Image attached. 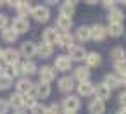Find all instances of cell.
Masks as SVG:
<instances>
[{"label": "cell", "instance_id": "4dcf8cb0", "mask_svg": "<svg viewBox=\"0 0 126 114\" xmlns=\"http://www.w3.org/2000/svg\"><path fill=\"white\" fill-rule=\"evenodd\" d=\"M110 59H112L114 62H117V61H121V59H126V50H124L121 45H116V47L110 50Z\"/></svg>", "mask_w": 126, "mask_h": 114}, {"label": "cell", "instance_id": "cb8c5ba5", "mask_svg": "<svg viewBox=\"0 0 126 114\" xmlns=\"http://www.w3.org/2000/svg\"><path fill=\"white\" fill-rule=\"evenodd\" d=\"M74 40H78L79 43H86V42H90V40H92V38H90V26H86V24H81V26L76 30Z\"/></svg>", "mask_w": 126, "mask_h": 114}, {"label": "cell", "instance_id": "f546056e", "mask_svg": "<svg viewBox=\"0 0 126 114\" xmlns=\"http://www.w3.org/2000/svg\"><path fill=\"white\" fill-rule=\"evenodd\" d=\"M17 38H19V35H17L11 26H7L5 30H2V40H4L5 43H16Z\"/></svg>", "mask_w": 126, "mask_h": 114}, {"label": "cell", "instance_id": "30bf717a", "mask_svg": "<svg viewBox=\"0 0 126 114\" xmlns=\"http://www.w3.org/2000/svg\"><path fill=\"white\" fill-rule=\"evenodd\" d=\"M73 80L78 81V83H83V81H90V76H92V71L86 67V66H78L74 71H73Z\"/></svg>", "mask_w": 126, "mask_h": 114}, {"label": "cell", "instance_id": "b9f144b4", "mask_svg": "<svg viewBox=\"0 0 126 114\" xmlns=\"http://www.w3.org/2000/svg\"><path fill=\"white\" fill-rule=\"evenodd\" d=\"M14 114H28V111H24V109L23 111H14Z\"/></svg>", "mask_w": 126, "mask_h": 114}, {"label": "cell", "instance_id": "52a82bcc", "mask_svg": "<svg viewBox=\"0 0 126 114\" xmlns=\"http://www.w3.org/2000/svg\"><path fill=\"white\" fill-rule=\"evenodd\" d=\"M19 55L26 57V61H31V57H36V43L31 40H26L19 47Z\"/></svg>", "mask_w": 126, "mask_h": 114}, {"label": "cell", "instance_id": "44dd1931", "mask_svg": "<svg viewBox=\"0 0 126 114\" xmlns=\"http://www.w3.org/2000/svg\"><path fill=\"white\" fill-rule=\"evenodd\" d=\"M21 71H23L24 78H30V76L38 73V66H36V62L33 59L31 61H24V62H21Z\"/></svg>", "mask_w": 126, "mask_h": 114}, {"label": "cell", "instance_id": "836d02e7", "mask_svg": "<svg viewBox=\"0 0 126 114\" xmlns=\"http://www.w3.org/2000/svg\"><path fill=\"white\" fill-rule=\"evenodd\" d=\"M5 73H7V74H9V76H11L12 80H14V78H19V76L23 78V71H21V62H17V64H14V66H11V69H9V71H5Z\"/></svg>", "mask_w": 126, "mask_h": 114}, {"label": "cell", "instance_id": "74e56055", "mask_svg": "<svg viewBox=\"0 0 126 114\" xmlns=\"http://www.w3.org/2000/svg\"><path fill=\"white\" fill-rule=\"evenodd\" d=\"M9 26V17L5 16V14H2V12H0V31H2V30H5Z\"/></svg>", "mask_w": 126, "mask_h": 114}, {"label": "cell", "instance_id": "60d3db41", "mask_svg": "<svg viewBox=\"0 0 126 114\" xmlns=\"http://www.w3.org/2000/svg\"><path fill=\"white\" fill-rule=\"evenodd\" d=\"M119 81H121V86L126 88V76H119Z\"/></svg>", "mask_w": 126, "mask_h": 114}, {"label": "cell", "instance_id": "d6a6232c", "mask_svg": "<svg viewBox=\"0 0 126 114\" xmlns=\"http://www.w3.org/2000/svg\"><path fill=\"white\" fill-rule=\"evenodd\" d=\"M114 71L117 76H126V59H121L117 62H114Z\"/></svg>", "mask_w": 126, "mask_h": 114}, {"label": "cell", "instance_id": "8992f818", "mask_svg": "<svg viewBox=\"0 0 126 114\" xmlns=\"http://www.w3.org/2000/svg\"><path fill=\"white\" fill-rule=\"evenodd\" d=\"M57 86H59V92H62V93L69 95V93L76 88V81L73 80V76H71V74H64L62 78H59Z\"/></svg>", "mask_w": 126, "mask_h": 114}, {"label": "cell", "instance_id": "9a60e30c", "mask_svg": "<svg viewBox=\"0 0 126 114\" xmlns=\"http://www.w3.org/2000/svg\"><path fill=\"white\" fill-rule=\"evenodd\" d=\"M7 102H9V107L14 109V111H23L24 109V95H21L17 92L11 93V97L7 98Z\"/></svg>", "mask_w": 126, "mask_h": 114}, {"label": "cell", "instance_id": "603a6c76", "mask_svg": "<svg viewBox=\"0 0 126 114\" xmlns=\"http://www.w3.org/2000/svg\"><path fill=\"white\" fill-rule=\"evenodd\" d=\"M88 112L90 114H104L105 112V102L98 100V98H92L88 102Z\"/></svg>", "mask_w": 126, "mask_h": 114}, {"label": "cell", "instance_id": "e575fe53", "mask_svg": "<svg viewBox=\"0 0 126 114\" xmlns=\"http://www.w3.org/2000/svg\"><path fill=\"white\" fill-rule=\"evenodd\" d=\"M30 112H31V114H48V109H47V105H43V104L36 102V104H35V107H33Z\"/></svg>", "mask_w": 126, "mask_h": 114}, {"label": "cell", "instance_id": "ab89813d", "mask_svg": "<svg viewBox=\"0 0 126 114\" xmlns=\"http://www.w3.org/2000/svg\"><path fill=\"white\" fill-rule=\"evenodd\" d=\"M104 7H105L107 11H110V9H116V7H119V5H117V2H114V0H107V2H104Z\"/></svg>", "mask_w": 126, "mask_h": 114}, {"label": "cell", "instance_id": "7bdbcfd3", "mask_svg": "<svg viewBox=\"0 0 126 114\" xmlns=\"http://www.w3.org/2000/svg\"><path fill=\"white\" fill-rule=\"evenodd\" d=\"M116 114H126V109H119V111H117Z\"/></svg>", "mask_w": 126, "mask_h": 114}, {"label": "cell", "instance_id": "484cf974", "mask_svg": "<svg viewBox=\"0 0 126 114\" xmlns=\"http://www.w3.org/2000/svg\"><path fill=\"white\" fill-rule=\"evenodd\" d=\"M110 92L114 90V88H117V86H121V81H119V76L117 74H114V73H107L105 76H104V81H102Z\"/></svg>", "mask_w": 126, "mask_h": 114}, {"label": "cell", "instance_id": "ac0fdd59", "mask_svg": "<svg viewBox=\"0 0 126 114\" xmlns=\"http://www.w3.org/2000/svg\"><path fill=\"white\" fill-rule=\"evenodd\" d=\"M93 97H95V98H98V100H102V102H105V100H109V98H110V90H109V88L100 81V83H97V85H95Z\"/></svg>", "mask_w": 126, "mask_h": 114}, {"label": "cell", "instance_id": "1f68e13d", "mask_svg": "<svg viewBox=\"0 0 126 114\" xmlns=\"http://www.w3.org/2000/svg\"><path fill=\"white\" fill-rule=\"evenodd\" d=\"M12 85H14V80H12L7 73L0 74V90H9Z\"/></svg>", "mask_w": 126, "mask_h": 114}, {"label": "cell", "instance_id": "ffe728a7", "mask_svg": "<svg viewBox=\"0 0 126 114\" xmlns=\"http://www.w3.org/2000/svg\"><path fill=\"white\" fill-rule=\"evenodd\" d=\"M33 85H35V83H33L30 78H24V76H23V78H19V80L16 81V92L21 93V95H26V93L33 88Z\"/></svg>", "mask_w": 126, "mask_h": 114}, {"label": "cell", "instance_id": "5b68a950", "mask_svg": "<svg viewBox=\"0 0 126 114\" xmlns=\"http://www.w3.org/2000/svg\"><path fill=\"white\" fill-rule=\"evenodd\" d=\"M38 78H40V83H47L50 85L52 81H55V76H57V71L52 67V66H42L38 67Z\"/></svg>", "mask_w": 126, "mask_h": 114}, {"label": "cell", "instance_id": "7c38bea8", "mask_svg": "<svg viewBox=\"0 0 126 114\" xmlns=\"http://www.w3.org/2000/svg\"><path fill=\"white\" fill-rule=\"evenodd\" d=\"M76 5H78V2L76 0H67V2H62L61 4V7H59V16H66V17H71L73 19V16H74V12H76Z\"/></svg>", "mask_w": 126, "mask_h": 114}, {"label": "cell", "instance_id": "5bb4252c", "mask_svg": "<svg viewBox=\"0 0 126 114\" xmlns=\"http://www.w3.org/2000/svg\"><path fill=\"white\" fill-rule=\"evenodd\" d=\"M55 45H57L59 49H67V50H69L71 47H74V36H73L71 33H59Z\"/></svg>", "mask_w": 126, "mask_h": 114}, {"label": "cell", "instance_id": "2e32d148", "mask_svg": "<svg viewBox=\"0 0 126 114\" xmlns=\"http://www.w3.org/2000/svg\"><path fill=\"white\" fill-rule=\"evenodd\" d=\"M93 90H95V83H92V81H83V83H78L76 85L78 97H92L93 95Z\"/></svg>", "mask_w": 126, "mask_h": 114}, {"label": "cell", "instance_id": "8d00e7d4", "mask_svg": "<svg viewBox=\"0 0 126 114\" xmlns=\"http://www.w3.org/2000/svg\"><path fill=\"white\" fill-rule=\"evenodd\" d=\"M35 104H36V98H31V97H28V95H24V109H33L35 107Z\"/></svg>", "mask_w": 126, "mask_h": 114}, {"label": "cell", "instance_id": "6da1fadb", "mask_svg": "<svg viewBox=\"0 0 126 114\" xmlns=\"http://www.w3.org/2000/svg\"><path fill=\"white\" fill-rule=\"evenodd\" d=\"M61 107H62L66 112H73V114H76V112L79 111V107H81V100H79V97H78V95L69 93V95H66V97H64V100H62Z\"/></svg>", "mask_w": 126, "mask_h": 114}, {"label": "cell", "instance_id": "f6af8a7d", "mask_svg": "<svg viewBox=\"0 0 126 114\" xmlns=\"http://www.w3.org/2000/svg\"><path fill=\"white\" fill-rule=\"evenodd\" d=\"M2 52H4V49H2V47H0V59H2Z\"/></svg>", "mask_w": 126, "mask_h": 114}, {"label": "cell", "instance_id": "4316f807", "mask_svg": "<svg viewBox=\"0 0 126 114\" xmlns=\"http://www.w3.org/2000/svg\"><path fill=\"white\" fill-rule=\"evenodd\" d=\"M105 30H107V36L110 35V36L117 38V36H121L124 33V24H121V23H109L105 26Z\"/></svg>", "mask_w": 126, "mask_h": 114}, {"label": "cell", "instance_id": "7a4b0ae2", "mask_svg": "<svg viewBox=\"0 0 126 114\" xmlns=\"http://www.w3.org/2000/svg\"><path fill=\"white\" fill-rule=\"evenodd\" d=\"M36 23H47L48 19H50V9H48V5H33V9H31V14H30Z\"/></svg>", "mask_w": 126, "mask_h": 114}, {"label": "cell", "instance_id": "ba28073f", "mask_svg": "<svg viewBox=\"0 0 126 114\" xmlns=\"http://www.w3.org/2000/svg\"><path fill=\"white\" fill-rule=\"evenodd\" d=\"M11 28H12L17 35H23V33H26V31L31 28V24H30V19H28V17H14L12 23H11Z\"/></svg>", "mask_w": 126, "mask_h": 114}, {"label": "cell", "instance_id": "3957f363", "mask_svg": "<svg viewBox=\"0 0 126 114\" xmlns=\"http://www.w3.org/2000/svg\"><path fill=\"white\" fill-rule=\"evenodd\" d=\"M2 61L5 66H14V64H17V62H21V55H19V50L17 49H14V47H9V49H4V52H2Z\"/></svg>", "mask_w": 126, "mask_h": 114}, {"label": "cell", "instance_id": "bcb514c9", "mask_svg": "<svg viewBox=\"0 0 126 114\" xmlns=\"http://www.w3.org/2000/svg\"><path fill=\"white\" fill-rule=\"evenodd\" d=\"M2 5H4V2H0V7H2Z\"/></svg>", "mask_w": 126, "mask_h": 114}, {"label": "cell", "instance_id": "83f0119b", "mask_svg": "<svg viewBox=\"0 0 126 114\" xmlns=\"http://www.w3.org/2000/svg\"><path fill=\"white\" fill-rule=\"evenodd\" d=\"M107 21L109 23H124V12L119 9V7H116V9H110L109 12H107Z\"/></svg>", "mask_w": 126, "mask_h": 114}, {"label": "cell", "instance_id": "d590c367", "mask_svg": "<svg viewBox=\"0 0 126 114\" xmlns=\"http://www.w3.org/2000/svg\"><path fill=\"white\" fill-rule=\"evenodd\" d=\"M9 111H11V107H9L7 98H0V114H7Z\"/></svg>", "mask_w": 126, "mask_h": 114}, {"label": "cell", "instance_id": "8fae6325", "mask_svg": "<svg viewBox=\"0 0 126 114\" xmlns=\"http://www.w3.org/2000/svg\"><path fill=\"white\" fill-rule=\"evenodd\" d=\"M67 57H69L73 62H81V61H85V57H86V50H85L83 45H74V47L69 49Z\"/></svg>", "mask_w": 126, "mask_h": 114}, {"label": "cell", "instance_id": "f35d334b", "mask_svg": "<svg viewBox=\"0 0 126 114\" xmlns=\"http://www.w3.org/2000/svg\"><path fill=\"white\" fill-rule=\"evenodd\" d=\"M117 100H119V105H121V109H126V90L119 93Z\"/></svg>", "mask_w": 126, "mask_h": 114}, {"label": "cell", "instance_id": "9c48e42d", "mask_svg": "<svg viewBox=\"0 0 126 114\" xmlns=\"http://www.w3.org/2000/svg\"><path fill=\"white\" fill-rule=\"evenodd\" d=\"M90 38L93 40V42H104L105 38H107V30H105V26L104 24H93V26H90Z\"/></svg>", "mask_w": 126, "mask_h": 114}, {"label": "cell", "instance_id": "d6986e66", "mask_svg": "<svg viewBox=\"0 0 126 114\" xmlns=\"http://www.w3.org/2000/svg\"><path fill=\"white\" fill-rule=\"evenodd\" d=\"M102 64V55L98 52H86V57H85V66L88 69L92 67H98Z\"/></svg>", "mask_w": 126, "mask_h": 114}, {"label": "cell", "instance_id": "277c9868", "mask_svg": "<svg viewBox=\"0 0 126 114\" xmlns=\"http://www.w3.org/2000/svg\"><path fill=\"white\" fill-rule=\"evenodd\" d=\"M55 71H61V73H67V71H71L73 69V61L66 55V54H59V55H55V62H54V66H52Z\"/></svg>", "mask_w": 126, "mask_h": 114}, {"label": "cell", "instance_id": "f1b7e54d", "mask_svg": "<svg viewBox=\"0 0 126 114\" xmlns=\"http://www.w3.org/2000/svg\"><path fill=\"white\" fill-rule=\"evenodd\" d=\"M35 92H36V98H47V97H50L52 88H50V85L38 81V83H35Z\"/></svg>", "mask_w": 126, "mask_h": 114}, {"label": "cell", "instance_id": "e0dca14e", "mask_svg": "<svg viewBox=\"0 0 126 114\" xmlns=\"http://www.w3.org/2000/svg\"><path fill=\"white\" fill-rule=\"evenodd\" d=\"M57 36H59V31H57L54 26L43 30V33H42V40H43V43H47V45H50V47H54V43L57 42Z\"/></svg>", "mask_w": 126, "mask_h": 114}, {"label": "cell", "instance_id": "d4e9b609", "mask_svg": "<svg viewBox=\"0 0 126 114\" xmlns=\"http://www.w3.org/2000/svg\"><path fill=\"white\" fill-rule=\"evenodd\" d=\"M36 55L42 59H50L54 55V47L47 45V43H36Z\"/></svg>", "mask_w": 126, "mask_h": 114}, {"label": "cell", "instance_id": "4fadbf2b", "mask_svg": "<svg viewBox=\"0 0 126 114\" xmlns=\"http://www.w3.org/2000/svg\"><path fill=\"white\" fill-rule=\"evenodd\" d=\"M59 33H69V30L73 28V19L66 17V16H59L55 19V26H54Z\"/></svg>", "mask_w": 126, "mask_h": 114}, {"label": "cell", "instance_id": "ee69618b", "mask_svg": "<svg viewBox=\"0 0 126 114\" xmlns=\"http://www.w3.org/2000/svg\"><path fill=\"white\" fill-rule=\"evenodd\" d=\"M4 73H5V67H4L2 64H0V74H4Z\"/></svg>", "mask_w": 126, "mask_h": 114}, {"label": "cell", "instance_id": "7402d4cb", "mask_svg": "<svg viewBox=\"0 0 126 114\" xmlns=\"http://www.w3.org/2000/svg\"><path fill=\"white\" fill-rule=\"evenodd\" d=\"M14 9H16V12H17V17H26V16L31 14L33 5H31V2H23V0H19V2H16Z\"/></svg>", "mask_w": 126, "mask_h": 114}]
</instances>
